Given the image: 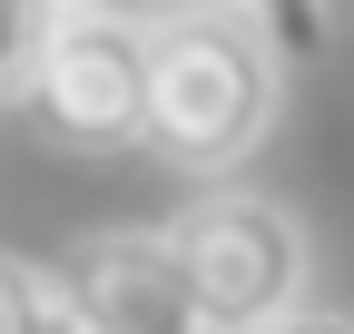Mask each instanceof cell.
Wrapping results in <instances>:
<instances>
[{
	"label": "cell",
	"instance_id": "4",
	"mask_svg": "<svg viewBox=\"0 0 354 334\" xmlns=\"http://www.w3.org/2000/svg\"><path fill=\"white\" fill-rule=\"evenodd\" d=\"M50 275H59V315H79L88 334H207L167 226H99Z\"/></svg>",
	"mask_w": 354,
	"mask_h": 334
},
{
	"label": "cell",
	"instance_id": "10",
	"mask_svg": "<svg viewBox=\"0 0 354 334\" xmlns=\"http://www.w3.org/2000/svg\"><path fill=\"white\" fill-rule=\"evenodd\" d=\"M50 334H88V324H79V315H59V324H50Z\"/></svg>",
	"mask_w": 354,
	"mask_h": 334
},
{
	"label": "cell",
	"instance_id": "3",
	"mask_svg": "<svg viewBox=\"0 0 354 334\" xmlns=\"http://www.w3.org/2000/svg\"><path fill=\"white\" fill-rule=\"evenodd\" d=\"M20 118L50 148L79 157H109V148H138L148 138V20H118V10H59L50 50H39Z\"/></svg>",
	"mask_w": 354,
	"mask_h": 334
},
{
	"label": "cell",
	"instance_id": "1",
	"mask_svg": "<svg viewBox=\"0 0 354 334\" xmlns=\"http://www.w3.org/2000/svg\"><path fill=\"white\" fill-rule=\"evenodd\" d=\"M286 99V50L227 0H187V10L148 20V157L177 177H236L266 148Z\"/></svg>",
	"mask_w": 354,
	"mask_h": 334
},
{
	"label": "cell",
	"instance_id": "7",
	"mask_svg": "<svg viewBox=\"0 0 354 334\" xmlns=\"http://www.w3.org/2000/svg\"><path fill=\"white\" fill-rule=\"evenodd\" d=\"M59 324V275L0 246V334H50Z\"/></svg>",
	"mask_w": 354,
	"mask_h": 334
},
{
	"label": "cell",
	"instance_id": "2",
	"mask_svg": "<svg viewBox=\"0 0 354 334\" xmlns=\"http://www.w3.org/2000/svg\"><path fill=\"white\" fill-rule=\"evenodd\" d=\"M167 236H177V266L197 285L207 334H266L315 285V246H305L295 206L256 197V187H197L167 217Z\"/></svg>",
	"mask_w": 354,
	"mask_h": 334
},
{
	"label": "cell",
	"instance_id": "8",
	"mask_svg": "<svg viewBox=\"0 0 354 334\" xmlns=\"http://www.w3.org/2000/svg\"><path fill=\"white\" fill-rule=\"evenodd\" d=\"M59 10H118V20H167V10H187V0H59Z\"/></svg>",
	"mask_w": 354,
	"mask_h": 334
},
{
	"label": "cell",
	"instance_id": "6",
	"mask_svg": "<svg viewBox=\"0 0 354 334\" xmlns=\"http://www.w3.org/2000/svg\"><path fill=\"white\" fill-rule=\"evenodd\" d=\"M50 30H59V0H0V108H20Z\"/></svg>",
	"mask_w": 354,
	"mask_h": 334
},
{
	"label": "cell",
	"instance_id": "5",
	"mask_svg": "<svg viewBox=\"0 0 354 334\" xmlns=\"http://www.w3.org/2000/svg\"><path fill=\"white\" fill-rule=\"evenodd\" d=\"M227 10H246L266 39H276L286 69H305V59L335 50V0H227Z\"/></svg>",
	"mask_w": 354,
	"mask_h": 334
},
{
	"label": "cell",
	"instance_id": "9",
	"mask_svg": "<svg viewBox=\"0 0 354 334\" xmlns=\"http://www.w3.org/2000/svg\"><path fill=\"white\" fill-rule=\"evenodd\" d=\"M266 334H354V315H315V305H295L286 324H266Z\"/></svg>",
	"mask_w": 354,
	"mask_h": 334
}]
</instances>
